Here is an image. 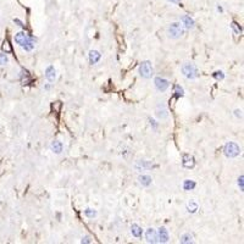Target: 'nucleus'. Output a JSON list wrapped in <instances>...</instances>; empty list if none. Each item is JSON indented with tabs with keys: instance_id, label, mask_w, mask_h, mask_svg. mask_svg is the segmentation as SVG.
<instances>
[{
	"instance_id": "1",
	"label": "nucleus",
	"mask_w": 244,
	"mask_h": 244,
	"mask_svg": "<svg viewBox=\"0 0 244 244\" xmlns=\"http://www.w3.org/2000/svg\"><path fill=\"white\" fill-rule=\"evenodd\" d=\"M15 42L21 48H23L26 51H31L34 48V41L27 36L25 32H18L15 34Z\"/></svg>"
},
{
	"instance_id": "2",
	"label": "nucleus",
	"mask_w": 244,
	"mask_h": 244,
	"mask_svg": "<svg viewBox=\"0 0 244 244\" xmlns=\"http://www.w3.org/2000/svg\"><path fill=\"white\" fill-rule=\"evenodd\" d=\"M186 28L181 22H172L167 27V37L171 39H179L181 37L184 36Z\"/></svg>"
},
{
	"instance_id": "3",
	"label": "nucleus",
	"mask_w": 244,
	"mask_h": 244,
	"mask_svg": "<svg viewBox=\"0 0 244 244\" xmlns=\"http://www.w3.org/2000/svg\"><path fill=\"white\" fill-rule=\"evenodd\" d=\"M182 73H183V76L188 78V79H195L197 77H198V69H197V66L194 65V64H190V62H186V64H183L182 65Z\"/></svg>"
},
{
	"instance_id": "4",
	"label": "nucleus",
	"mask_w": 244,
	"mask_h": 244,
	"mask_svg": "<svg viewBox=\"0 0 244 244\" xmlns=\"http://www.w3.org/2000/svg\"><path fill=\"white\" fill-rule=\"evenodd\" d=\"M223 153L227 158H237L241 154V148L238 144H236L234 142H228L225 144L223 146Z\"/></svg>"
},
{
	"instance_id": "5",
	"label": "nucleus",
	"mask_w": 244,
	"mask_h": 244,
	"mask_svg": "<svg viewBox=\"0 0 244 244\" xmlns=\"http://www.w3.org/2000/svg\"><path fill=\"white\" fill-rule=\"evenodd\" d=\"M139 73L143 78H151L153 73H154V69H153V65L150 61L145 60L143 61L141 65H139Z\"/></svg>"
},
{
	"instance_id": "6",
	"label": "nucleus",
	"mask_w": 244,
	"mask_h": 244,
	"mask_svg": "<svg viewBox=\"0 0 244 244\" xmlns=\"http://www.w3.org/2000/svg\"><path fill=\"white\" fill-rule=\"evenodd\" d=\"M154 86H155V88L158 89L159 92H166L169 89V87H170V82L166 78H164V77H155Z\"/></svg>"
},
{
	"instance_id": "7",
	"label": "nucleus",
	"mask_w": 244,
	"mask_h": 244,
	"mask_svg": "<svg viewBox=\"0 0 244 244\" xmlns=\"http://www.w3.org/2000/svg\"><path fill=\"white\" fill-rule=\"evenodd\" d=\"M145 239L148 243L155 244L159 243V238H158V232L154 230V228H148L145 232Z\"/></svg>"
},
{
	"instance_id": "8",
	"label": "nucleus",
	"mask_w": 244,
	"mask_h": 244,
	"mask_svg": "<svg viewBox=\"0 0 244 244\" xmlns=\"http://www.w3.org/2000/svg\"><path fill=\"white\" fill-rule=\"evenodd\" d=\"M182 165L186 169H193L195 166V159L190 154H183L182 156Z\"/></svg>"
},
{
	"instance_id": "9",
	"label": "nucleus",
	"mask_w": 244,
	"mask_h": 244,
	"mask_svg": "<svg viewBox=\"0 0 244 244\" xmlns=\"http://www.w3.org/2000/svg\"><path fill=\"white\" fill-rule=\"evenodd\" d=\"M181 23H182L183 27L187 29H193L195 27L194 20H193L190 16H188V15H183V16L181 17Z\"/></svg>"
},
{
	"instance_id": "10",
	"label": "nucleus",
	"mask_w": 244,
	"mask_h": 244,
	"mask_svg": "<svg viewBox=\"0 0 244 244\" xmlns=\"http://www.w3.org/2000/svg\"><path fill=\"white\" fill-rule=\"evenodd\" d=\"M155 115H156V117L160 118V120H165V118L169 117V110H167V108H166L164 104H161V105H159L158 108H156Z\"/></svg>"
},
{
	"instance_id": "11",
	"label": "nucleus",
	"mask_w": 244,
	"mask_h": 244,
	"mask_svg": "<svg viewBox=\"0 0 244 244\" xmlns=\"http://www.w3.org/2000/svg\"><path fill=\"white\" fill-rule=\"evenodd\" d=\"M45 78L48 79V82L54 83L56 79V70L54 69V66H48L45 70Z\"/></svg>"
},
{
	"instance_id": "12",
	"label": "nucleus",
	"mask_w": 244,
	"mask_h": 244,
	"mask_svg": "<svg viewBox=\"0 0 244 244\" xmlns=\"http://www.w3.org/2000/svg\"><path fill=\"white\" fill-rule=\"evenodd\" d=\"M158 238L159 243H167L169 242V232L165 227H160L158 231Z\"/></svg>"
},
{
	"instance_id": "13",
	"label": "nucleus",
	"mask_w": 244,
	"mask_h": 244,
	"mask_svg": "<svg viewBox=\"0 0 244 244\" xmlns=\"http://www.w3.org/2000/svg\"><path fill=\"white\" fill-rule=\"evenodd\" d=\"M138 171H144V170H149L151 167H154L153 164H149L148 161H144V160H141V161H137L136 166H134Z\"/></svg>"
},
{
	"instance_id": "14",
	"label": "nucleus",
	"mask_w": 244,
	"mask_h": 244,
	"mask_svg": "<svg viewBox=\"0 0 244 244\" xmlns=\"http://www.w3.org/2000/svg\"><path fill=\"white\" fill-rule=\"evenodd\" d=\"M88 58H89V62H90L92 65H94V64H97V62L101 59V54L98 51V50H90Z\"/></svg>"
},
{
	"instance_id": "15",
	"label": "nucleus",
	"mask_w": 244,
	"mask_h": 244,
	"mask_svg": "<svg viewBox=\"0 0 244 244\" xmlns=\"http://www.w3.org/2000/svg\"><path fill=\"white\" fill-rule=\"evenodd\" d=\"M186 208H187V211L189 214H195L198 211V209H199V205H198V203L195 200H189L187 203Z\"/></svg>"
},
{
	"instance_id": "16",
	"label": "nucleus",
	"mask_w": 244,
	"mask_h": 244,
	"mask_svg": "<svg viewBox=\"0 0 244 244\" xmlns=\"http://www.w3.org/2000/svg\"><path fill=\"white\" fill-rule=\"evenodd\" d=\"M138 181H139V183L144 187H149L151 184V177L150 176H148V175H141L139 177H138Z\"/></svg>"
},
{
	"instance_id": "17",
	"label": "nucleus",
	"mask_w": 244,
	"mask_h": 244,
	"mask_svg": "<svg viewBox=\"0 0 244 244\" xmlns=\"http://www.w3.org/2000/svg\"><path fill=\"white\" fill-rule=\"evenodd\" d=\"M131 232H132V234H133L134 237H137V238H141L142 234H143V230H142L137 223H134V225L131 226Z\"/></svg>"
},
{
	"instance_id": "18",
	"label": "nucleus",
	"mask_w": 244,
	"mask_h": 244,
	"mask_svg": "<svg viewBox=\"0 0 244 244\" xmlns=\"http://www.w3.org/2000/svg\"><path fill=\"white\" fill-rule=\"evenodd\" d=\"M50 149L55 153V154H60L62 151V143L59 142V141H54L51 145H50Z\"/></svg>"
},
{
	"instance_id": "19",
	"label": "nucleus",
	"mask_w": 244,
	"mask_h": 244,
	"mask_svg": "<svg viewBox=\"0 0 244 244\" xmlns=\"http://www.w3.org/2000/svg\"><path fill=\"white\" fill-rule=\"evenodd\" d=\"M195 182L194 181H192V179H186L184 182H183V189L184 190H192V189H194L195 188Z\"/></svg>"
},
{
	"instance_id": "20",
	"label": "nucleus",
	"mask_w": 244,
	"mask_h": 244,
	"mask_svg": "<svg viewBox=\"0 0 244 244\" xmlns=\"http://www.w3.org/2000/svg\"><path fill=\"white\" fill-rule=\"evenodd\" d=\"M181 243H184V244L193 243V236H192L190 233H184V234H182V237H181Z\"/></svg>"
},
{
	"instance_id": "21",
	"label": "nucleus",
	"mask_w": 244,
	"mask_h": 244,
	"mask_svg": "<svg viewBox=\"0 0 244 244\" xmlns=\"http://www.w3.org/2000/svg\"><path fill=\"white\" fill-rule=\"evenodd\" d=\"M84 215L87 217H89V218H93V217H95L97 216V211L94 210V209H90V208H88L84 210Z\"/></svg>"
},
{
	"instance_id": "22",
	"label": "nucleus",
	"mask_w": 244,
	"mask_h": 244,
	"mask_svg": "<svg viewBox=\"0 0 244 244\" xmlns=\"http://www.w3.org/2000/svg\"><path fill=\"white\" fill-rule=\"evenodd\" d=\"M184 94V90H183V88L181 86H175V95L177 97V98H179V97H182Z\"/></svg>"
},
{
	"instance_id": "23",
	"label": "nucleus",
	"mask_w": 244,
	"mask_h": 244,
	"mask_svg": "<svg viewBox=\"0 0 244 244\" xmlns=\"http://www.w3.org/2000/svg\"><path fill=\"white\" fill-rule=\"evenodd\" d=\"M213 77H214L215 79H217V81H222V79L225 78V73L222 71H216L213 73Z\"/></svg>"
},
{
	"instance_id": "24",
	"label": "nucleus",
	"mask_w": 244,
	"mask_h": 244,
	"mask_svg": "<svg viewBox=\"0 0 244 244\" xmlns=\"http://www.w3.org/2000/svg\"><path fill=\"white\" fill-rule=\"evenodd\" d=\"M231 27H232V29L234 31V34H237V36H239L241 33H242V29H241V27L236 23V22H232V25H231Z\"/></svg>"
},
{
	"instance_id": "25",
	"label": "nucleus",
	"mask_w": 244,
	"mask_h": 244,
	"mask_svg": "<svg viewBox=\"0 0 244 244\" xmlns=\"http://www.w3.org/2000/svg\"><path fill=\"white\" fill-rule=\"evenodd\" d=\"M7 61H9V58H7V55H6V53L4 54H0V65L1 66H4V65H6L7 64Z\"/></svg>"
},
{
	"instance_id": "26",
	"label": "nucleus",
	"mask_w": 244,
	"mask_h": 244,
	"mask_svg": "<svg viewBox=\"0 0 244 244\" xmlns=\"http://www.w3.org/2000/svg\"><path fill=\"white\" fill-rule=\"evenodd\" d=\"M2 50H4L5 53H10V51L12 50V48H11V45H10V43H9L7 41H5V42L2 43Z\"/></svg>"
},
{
	"instance_id": "27",
	"label": "nucleus",
	"mask_w": 244,
	"mask_h": 244,
	"mask_svg": "<svg viewBox=\"0 0 244 244\" xmlns=\"http://www.w3.org/2000/svg\"><path fill=\"white\" fill-rule=\"evenodd\" d=\"M243 179H244V177H243V175L238 178V186H239V189H241V192H243L244 190V186H243Z\"/></svg>"
},
{
	"instance_id": "28",
	"label": "nucleus",
	"mask_w": 244,
	"mask_h": 244,
	"mask_svg": "<svg viewBox=\"0 0 244 244\" xmlns=\"http://www.w3.org/2000/svg\"><path fill=\"white\" fill-rule=\"evenodd\" d=\"M14 22H15V23H17V25H18L20 27H23V23H22V22H21L20 20H17V18H15V20H14Z\"/></svg>"
},
{
	"instance_id": "29",
	"label": "nucleus",
	"mask_w": 244,
	"mask_h": 244,
	"mask_svg": "<svg viewBox=\"0 0 244 244\" xmlns=\"http://www.w3.org/2000/svg\"><path fill=\"white\" fill-rule=\"evenodd\" d=\"M234 112H236V116H237V117H241V118H242V114H241L242 111H241V110H236Z\"/></svg>"
},
{
	"instance_id": "30",
	"label": "nucleus",
	"mask_w": 244,
	"mask_h": 244,
	"mask_svg": "<svg viewBox=\"0 0 244 244\" xmlns=\"http://www.w3.org/2000/svg\"><path fill=\"white\" fill-rule=\"evenodd\" d=\"M82 243H90V241H89V237H84V238L82 239Z\"/></svg>"
},
{
	"instance_id": "31",
	"label": "nucleus",
	"mask_w": 244,
	"mask_h": 244,
	"mask_svg": "<svg viewBox=\"0 0 244 244\" xmlns=\"http://www.w3.org/2000/svg\"><path fill=\"white\" fill-rule=\"evenodd\" d=\"M170 2H172V4H179L182 0H169Z\"/></svg>"
},
{
	"instance_id": "32",
	"label": "nucleus",
	"mask_w": 244,
	"mask_h": 244,
	"mask_svg": "<svg viewBox=\"0 0 244 244\" xmlns=\"http://www.w3.org/2000/svg\"><path fill=\"white\" fill-rule=\"evenodd\" d=\"M150 125H153V126H154V128H156V123H155V121H154V120H151V118H150Z\"/></svg>"
}]
</instances>
